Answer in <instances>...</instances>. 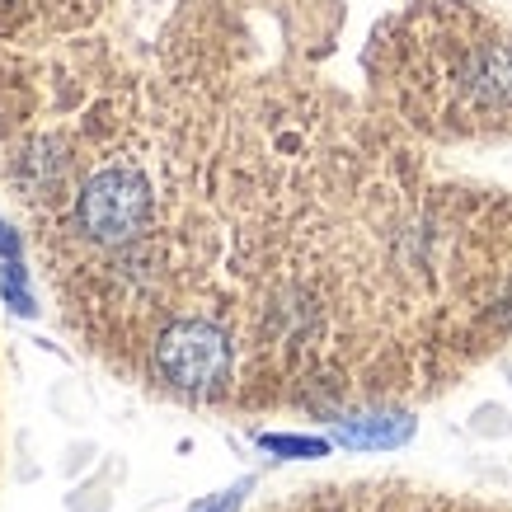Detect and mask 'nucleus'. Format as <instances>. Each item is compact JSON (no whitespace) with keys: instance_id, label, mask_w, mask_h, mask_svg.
Listing matches in <instances>:
<instances>
[{"instance_id":"7","label":"nucleus","mask_w":512,"mask_h":512,"mask_svg":"<svg viewBox=\"0 0 512 512\" xmlns=\"http://www.w3.org/2000/svg\"><path fill=\"white\" fill-rule=\"evenodd\" d=\"M5 235H10V231H5V221H0V245H5Z\"/></svg>"},{"instance_id":"1","label":"nucleus","mask_w":512,"mask_h":512,"mask_svg":"<svg viewBox=\"0 0 512 512\" xmlns=\"http://www.w3.org/2000/svg\"><path fill=\"white\" fill-rule=\"evenodd\" d=\"M240 343L212 315H170L151 339V376L179 400L217 404L235 390Z\"/></svg>"},{"instance_id":"5","label":"nucleus","mask_w":512,"mask_h":512,"mask_svg":"<svg viewBox=\"0 0 512 512\" xmlns=\"http://www.w3.org/2000/svg\"><path fill=\"white\" fill-rule=\"evenodd\" d=\"M259 447L273 451V456H287V461H315V456H329V437H301V433H259Z\"/></svg>"},{"instance_id":"2","label":"nucleus","mask_w":512,"mask_h":512,"mask_svg":"<svg viewBox=\"0 0 512 512\" xmlns=\"http://www.w3.org/2000/svg\"><path fill=\"white\" fill-rule=\"evenodd\" d=\"M71 231L99 254H123V249L151 240L156 231V184L137 160H109L90 170V179L76 188L71 202Z\"/></svg>"},{"instance_id":"4","label":"nucleus","mask_w":512,"mask_h":512,"mask_svg":"<svg viewBox=\"0 0 512 512\" xmlns=\"http://www.w3.org/2000/svg\"><path fill=\"white\" fill-rule=\"evenodd\" d=\"M0 296H5V306L15 315H24V320L38 311V306H33V287H29V268H24V245H19L15 231L5 235V245H0Z\"/></svg>"},{"instance_id":"6","label":"nucleus","mask_w":512,"mask_h":512,"mask_svg":"<svg viewBox=\"0 0 512 512\" xmlns=\"http://www.w3.org/2000/svg\"><path fill=\"white\" fill-rule=\"evenodd\" d=\"M249 489H254V480H240V484L221 489L217 498H207V503H198V508H188V512H240V503H245Z\"/></svg>"},{"instance_id":"3","label":"nucleus","mask_w":512,"mask_h":512,"mask_svg":"<svg viewBox=\"0 0 512 512\" xmlns=\"http://www.w3.org/2000/svg\"><path fill=\"white\" fill-rule=\"evenodd\" d=\"M414 437V419L400 409H376V414H339L334 419V442L353 451H390Z\"/></svg>"}]
</instances>
